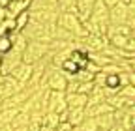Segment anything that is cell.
Masks as SVG:
<instances>
[{
	"mask_svg": "<svg viewBox=\"0 0 135 131\" xmlns=\"http://www.w3.org/2000/svg\"><path fill=\"white\" fill-rule=\"evenodd\" d=\"M49 53H51L49 43H45V41H28L25 51H23V62L34 66V64L41 62Z\"/></svg>",
	"mask_w": 135,
	"mask_h": 131,
	"instance_id": "2",
	"label": "cell"
},
{
	"mask_svg": "<svg viewBox=\"0 0 135 131\" xmlns=\"http://www.w3.org/2000/svg\"><path fill=\"white\" fill-rule=\"evenodd\" d=\"M86 103H88V95L86 94H77V92L66 94V105H68V109H84Z\"/></svg>",
	"mask_w": 135,
	"mask_h": 131,
	"instance_id": "8",
	"label": "cell"
},
{
	"mask_svg": "<svg viewBox=\"0 0 135 131\" xmlns=\"http://www.w3.org/2000/svg\"><path fill=\"white\" fill-rule=\"evenodd\" d=\"M0 131H13V127L8 124V125H0Z\"/></svg>",
	"mask_w": 135,
	"mask_h": 131,
	"instance_id": "23",
	"label": "cell"
},
{
	"mask_svg": "<svg viewBox=\"0 0 135 131\" xmlns=\"http://www.w3.org/2000/svg\"><path fill=\"white\" fill-rule=\"evenodd\" d=\"M56 26L68 30V32H70L71 36H75L77 39H83V38L88 36V32L84 30L83 23L75 17V13H70V11H60L58 19H56Z\"/></svg>",
	"mask_w": 135,
	"mask_h": 131,
	"instance_id": "1",
	"label": "cell"
},
{
	"mask_svg": "<svg viewBox=\"0 0 135 131\" xmlns=\"http://www.w3.org/2000/svg\"><path fill=\"white\" fill-rule=\"evenodd\" d=\"M128 84L135 86V73L133 71H128Z\"/></svg>",
	"mask_w": 135,
	"mask_h": 131,
	"instance_id": "21",
	"label": "cell"
},
{
	"mask_svg": "<svg viewBox=\"0 0 135 131\" xmlns=\"http://www.w3.org/2000/svg\"><path fill=\"white\" fill-rule=\"evenodd\" d=\"M116 94H118V95H122V97H126V99H131V101H135V86H131V84L120 86Z\"/></svg>",
	"mask_w": 135,
	"mask_h": 131,
	"instance_id": "17",
	"label": "cell"
},
{
	"mask_svg": "<svg viewBox=\"0 0 135 131\" xmlns=\"http://www.w3.org/2000/svg\"><path fill=\"white\" fill-rule=\"evenodd\" d=\"M114 109L103 101V103H98V105H92V107H84V112H86V116L94 118V116H101V114H107V112H113Z\"/></svg>",
	"mask_w": 135,
	"mask_h": 131,
	"instance_id": "10",
	"label": "cell"
},
{
	"mask_svg": "<svg viewBox=\"0 0 135 131\" xmlns=\"http://www.w3.org/2000/svg\"><path fill=\"white\" fill-rule=\"evenodd\" d=\"M19 84H23V86H26L28 84V80H30V77H32V66L30 64H25V62H21L17 68L9 73Z\"/></svg>",
	"mask_w": 135,
	"mask_h": 131,
	"instance_id": "7",
	"label": "cell"
},
{
	"mask_svg": "<svg viewBox=\"0 0 135 131\" xmlns=\"http://www.w3.org/2000/svg\"><path fill=\"white\" fill-rule=\"evenodd\" d=\"M11 47H13V43H11L9 34H6V36H0V54H6Z\"/></svg>",
	"mask_w": 135,
	"mask_h": 131,
	"instance_id": "18",
	"label": "cell"
},
{
	"mask_svg": "<svg viewBox=\"0 0 135 131\" xmlns=\"http://www.w3.org/2000/svg\"><path fill=\"white\" fill-rule=\"evenodd\" d=\"M55 131H73V125H71V124H68V122H60V124L56 125Z\"/></svg>",
	"mask_w": 135,
	"mask_h": 131,
	"instance_id": "19",
	"label": "cell"
},
{
	"mask_svg": "<svg viewBox=\"0 0 135 131\" xmlns=\"http://www.w3.org/2000/svg\"><path fill=\"white\" fill-rule=\"evenodd\" d=\"M84 118H86V112H84V109H68L66 122H68V124H71L73 127L79 125Z\"/></svg>",
	"mask_w": 135,
	"mask_h": 131,
	"instance_id": "12",
	"label": "cell"
},
{
	"mask_svg": "<svg viewBox=\"0 0 135 131\" xmlns=\"http://www.w3.org/2000/svg\"><path fill=\"white\" fill-rule=\"evenodd\" d=\"M96 124H98V129H103V131H109L116 125L114 122V110L113 112H107V114H101V116H94Z\"/></svg>",
	"mask_w": 135,
	"mask_h": 131,
	"instance_id": "11",
	"label": "cell"
},
{
	"mask_svg": "<svg viewBox=\"0 0 135 131\" xmlns=\"http://www.w3.org/2000/svg\"><path fill=\"white\" fill-rule=\"evenodd\" d=\"M28 13L32 21L41 23V24H56V19L60 15L58 9H34V11L28 9Z\"/></svg>",
	"mask_w": 135,
	"mask_h": 131,
	"instance_id": "4",
	"label": "cell"
},
{
	"mask_svg": "<svg viewBox=\"0 0 135 131\" xmlns=\"http://www.w3.org/2000/svg\"><path fill=\"white\" fill-rule=\"evenodd\" d=\"M128 66H129V71H133V73H135V58L128 60Z\"/></svg>",
	"mask_w": 135,
	"mask_h": 131,
	"instance_id": "22",
	"label": "cell"
},
{
	"mask_svg": "<svg viewBox=\"0 0 135 131\" xmlns=\"http://www.w3.org/2000/svg\"><path fill=\"white\" fill-rule=\"evenodd\" d=\"M64 110H68V105H66V94H64V92H51V90H49L47 109H45V112H56V114H62Z\"/></svg>",
	"mask_w": 135,
	"mask_h": 131,
	"instance_id": "3",
	"label": "cell"
},
{
	"mask_svg": "<svg viewBox=\"0 0 135 131\" xmlns=\"http://www.w3.org/2000/svg\"><path fill=\"white\" fill-rule=\"evenodd\" d=\"M75 4H77V0H56L58 11H70V13H73Z\"/></svg>",
	"mask_w": 135,
	"mask_h": 131,
	"instance_id": "16",
	"label": "cell"
},
{
	"mask_svg": "<svg viewBox=\"0 0 135 131\" xmlns=\"http://www.w3.org/2000/svg\"><path fill=\"white\" fill-rule=\"evenodd\" d=\"M94 4H96V0H77V4H75V17L81 21V23H86L90 19V15H92V9H94Z\"/></svg>",
	"mask_w": 135,
	"mask_h": 131,
	"instance_id": "5",
	"label": "cell"
},
{
	"mask_svg": "<svg viewBox=\"0 0 135 131\" xmlns=\"http://www.w3.org/2000/svg\"><path fill=\"white\" fill-rule=\"evenodd\" d=\"M0 64H2V54H0Z\"/></svg>",
	"mask_w": 135,
	"mask_h": 131,
	"instance_id": "24",
	"label": "cell"
},
{
	"mask_svg": "<svg viewBox=\"0 0 135 131\" xmlns=\"http://www.w3.org/2000/svg\"><path fill=\"white\" fill-rule=\"evenodd\" d=\"M128 23V8L126 4L118 2L109 9V24H126Z\"/></svg>",
	"mask_w": 135,
	"mask_h": 131,
	"instance_id": "6",
	"label": "cell"
},
{
	"mask_svg": "<svg viewBox=\"0 0 135 131\" xmlns=\"http://www.w3.org/2000/svg\"><path fill=\"white\" fill-rule=\"evenodd\" d=\"M101 2H103V4H105V6H107V8L111 9L113 6H116L118 2H120V0H101Z\"/></svg>",
	"mask_w": 135,
	"mask_h": 131,
	"instance_id": "20",
	"label": "cell"
},
{
	"mask_svg": "<svg viewBox=\"0 0 135 131\" xmlns=\"http://www.w3.org/2000/svg\"><path fill=\"white\" fill-rule=\"evenodd\" d=\"M98 131H103V129H98Z\"/></svg>",
	"mask_w": 135,
	"mask_h": 131,
	"instance_id": "25",
	"label": "cell"
},
{
	"mask_svg": "<svg viewBox=\"0 0 135 131\" xmlns=\"http://www.w3.org/2000/svg\"><path fill=\"white\" fill-rule=\"evenodd\" d=\"M60 124V116L56 112H43L41 116V131H55Z\"/></svg>",
	"mask_w": 135,
	"mask_h": 131,
	"instance_id": "9",
	"label": "cell"
},
{
	"mask_svg": "<svg viewBox=\"0 0 135 131\" xmlns=\"http://www.w3.org/2000/svg\"><path fill=\"white\" fill-rule=\"evenodd\" d=\"M13 21H15V32H23V28L30 23V13H28V9L23 11V13H19L17 17H13Z\"/></svg>",
	"mask_w": 135,
	"mask_h": 131,
	"instance_id": "14",
	"label": "cell"
},
{
	"mask_svg": "<svg viewBox=\"0 0 135 131\" xmlns=\"http://www.w3.org/2000/svg\"><path fill=\"white\" fill-rule=\"evenodd\" d=\"M73 131H98V124H96V120L94 118H90V116H86L79 125H75L73 127Z\"/></svg>",
	"mask_w": 135,
	"mask_h": 131,
	"instance_id": "15",
	"label": "cell"
},
{
	"mask_svg": "<svg viewBox=\"0 0 135 131\" xmlns=\"http://www.w3.org/2000/svg\"><path fill=\"white\" fill-rule=\"evenodd\" d=\"M30 11L34 9H58L56 0H30Z\"/></svg>",
	"mask_w": 135,
	"mask_h": 131,
	"instance_id": "13",
	"label": "cell"
}]
</instances>
